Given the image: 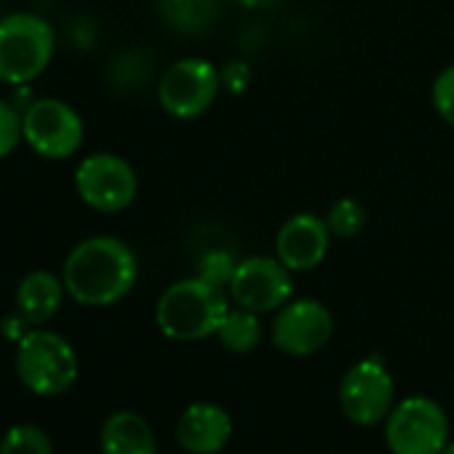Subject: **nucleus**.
Returning a JSON list of instances; mask_svg holds the SVG:
<instances>
[{
  "label": "nucleus",
  "instance_id": "nucleus-1",
  "mask_svg": "<svg viewBox=\"0 0 454 454\" xmlns=\"http://www.w3.org/2000/svg\"><path fill=\"white\" fill-rule=\"evenodd\" d=\"M139 262L134 249L115 236H91L65 260L67 294L86 308H110L137 286Z\"/></svg>",
  "mask_w": 454,
  "mask_h": 454
},
{
  "label": "nucleus",
  "instance_id": "nucleus-2",
  "mask_svg": "<svg viewBox=\"0 0 454 454\" xmlns=\"http://www.w3.org/2000/svg\"><path fill=\"white\" fill-rule=\"evenodd\" d=\"M231 310V294L200 276L171 284L155 302V324L166 340L200 342L216 334Z\"/></svg>",
  "mask_w": 454,
  "mask_h": 454
},
{
  "label": "nucleus",
  "instance_id": "nucleus-3",
  "mask_svg": "<svg viewBox=\"0 0 454 454\" xmlns=\"http://www.w3.org/2000/svg\"><path fill=\"white\" fill-rule=\"evenodd\" d=\"M57 51L54 30L43 17L9 14L0 20V81L25 86L46 73Z\"/></svg>",
  "mask_w": 454,
  "mask_h": 454
},
{
  "label": "nucleus",
  "instance_id": "nucleus-4",
  "mask_svg": "<svg viewBox=\"0 0 454 454\" xmlns=\"http://www.w3.org/2000/svg\"><path fill=\"white\" fill-rule=\"evenodd\" d=\"M17 374L35 395H62L78 380V356L73 345L49 329L27 332L17 345Z\"/></svg>",
  "mask_w": 454,
  "mask_h": 454
},
{
  "label": "nucleus",
  "instance_id": "nucleus-5",
  "mask_svg": "<svg viewBox=\"0 0 454 454\" xmlns=\"http://www.w3.org/2000/svg\"><path fill=\"white\" fill-rule=\"evenodd\" d=\"M385 443L390 454H441L449 443L443 406L427 395L398 401L385 419Z\"/></svg>",
  "mask_w": 454,
  "mask_h": 454
},
{
  "label": "nucleus",
  "instance_id": "nucleus-6",
  "mask_svg": "<svg viewBox=\"0 0 454 454\" xmlns=\"http://www.w3.org/2000/svg\"><path fill=\"white\" fill-rule=\"evenodd\" d=\"M222 91L219 70L200 57H184L166 67L158 81V105L176 121H195L206 115Z\"/></svg>",
  "mask_w": 454,
  "mask_h": 454
},
{
  "label": "nucleus",
  "instance_id": "nucleus-7",
  "mask_svg": "<svg viewBox=\"0 0 454 454\" xmlns=\"http://www.w3.org/2000/svg\"><path fill=\"white\" fill-rule=\"evenodd\" d=\"M75 190L89 208L118 214L137 200L139 179L126 158L115 153H94L81 160L75 171Z\"/></svg>",
  "mask_w": 454,
  "mask_h": 454
},
{
  "label": "nucleus",
  "instance_id": "nucleus-8",
  "mask_svg": "<svg viewBox=\"0 0 454 454\" xmlns=\"http://www.w3.org/2000/svg\"><path fill=\"white\" fill-rule=\"evenodd\" d=\"M22 134L25 142L49 160L73 158L86 137L83 118L78 110L62 99H38L22 115Z\"/></svg>",
  "mask_w": 454,
  "mask_h": 454
},
{
  "label": "nucleus",
  "instance_id": "nucleus-9",
  "mask_svg": "<svg viewBox=\"0 0 454 454\" xmlns=\"http://www.w3.org/2000/svg\"><path fill=\"white\" fill-rule=\"evenodd\" d=\"M395 406V382L387 366L377 358H364L353 364L340 382V409L358 425L372 427L387 419Z\"/></svg>",
  "mask_w": 454,
  "mask_h": 454
},
{
  "label": "nucleus",
  "instance_id": "nucleus-10",
  "mask_svg": "<svg viewBox=\"0 0 454 454\" xmlns=\"http://www.w3.org/2000/svg\"><path fill=\"white\" fill-rule=\"evenodd\" d=\"M227 294H231V302H236L239 308L254 310L260 316L276 313L294 294L292 270L276 254L247 257L239 262L231 284H227Z\"/></svg>",
  "mask_w": 454,
  "mask_h": 454
},
{
  "label": "nucleus",
  "instance_id": "nucleus-11",
  "mask_svg": "<svg viewBox=\"0 0 454 454\" xmlns=\"http://www.w3.org/2000/svg\"><path fill=\"white\" fill-rule=\"evenodd\" d=\"M334 334V318L332 310L310 297L289 300L281 310H276L270 340L273 345L292 356V358H308L321 353Z\"/></svg>",
  "mask_w": 454,
  "mask_h": 454
},
{
  "label": "nucleus",
  "instance_id": "nucleus-12",
  "mask_svg": "<svg viewBox=\"0 0 454 454\" xmlns=\"http://www.w3.org/2000/svg\"><path fill=\"white\" fill-rule=\"evenodd\" d=\"M332 231L321 214L316 211H297L292 214L276 233V257L292 270V273H310L318 265H324L329 247H332Z\"/></svg>",
  "mask_w": 454,
  "mask_h": 454
},
{
  "label": "nucleus",
  "instance_id": "nucleus-13",
  "mask_svg": "<svg viewBox=\"0 0 454 454\" xmlns=\"http://www.w3.org/2000/svg\"><path fill=\"white\" fill-rule=\"evenodd\" d=\"M174 433L187 454H216L233 438V419L222 406L198 401L179 414Z\"/></svg>",
  "mask_w": 454,
  "mask_h": 454
},
{
  "label": "nucleus",
  "instance_id": "nucleus-14",
  "mask_svg": "<svg viewBox=\"0 0 454 454\" xmlns=\"http://www.w3.org/2000/svg\"><path fill=\"white\" fill-rule=\"evenodd\" d=\"M65 281L57 278L49 270H33L27 273L20 286H17V313L30 324V326H41L46 321H51L57 316V310L62 308V297H65Z\"/></svg>",
  "mask_w": 454,
  "mask_h": 454
},
{
  "label": "nucleus",
  "instance_id": "nucleus-15",
  "mask_svg": "<svg viewBox=\"0 0 454 454\" xmlns=\"http://www.w3.org/2000/svg\"><path fill=\"white\" fill-rule=\"evenodd\" d=\"M102 454H158L150 422L137 411H115L105 419L99 435Z\"/></svg>",
  "mask_w": 454,
  "mask_h": 454
},
{
  "label": "nucleus",
  "instance_id": "nucleus-16",
  "mask_svg": "<svg viewBox=\"0 0 454 454\" xmlns=\"http://www.w3.org/2000/svg\"><path fill=\"white\" fill-rule=\"evenodd\" d=\"M160 20L179 35H206L222 12V0H155Z\"/></svg>",
  "mask_w": 454,
  "mask_h": 454
},
{
  "label": "nucleus",
  "instance_id": "nucleus-17",
  "mask_svg": "<svg viewBox=\"0 0 454 454\" xmlns=\"http://www.w3.org/2000/svg\"><path fill=\"white\" fill-rule=\"evenodd\" d=\"M216 340L227 353H236V356H247V353L257 350V345L262 342L260 313L239 308V305L231 308L216 329Z\"/></svg>",
  "mask_w": 454,
  "mask_h": 454
},
{
  "label": "nucleus",
  "instance_id": "nucleus-18",
  "mask_svg": "<svg viewBox=\"0 0 454 454\" xmlns=\"http://www.w3.org/2000/svg\"><path fill=\"white\" fill-rule=\"evenodd\" d=\"M326 224L334 239H356L364 233V227L369 222V214H366V206L358 200V198H340L329 206L326 211Z\"/></svg>",
  "mask_w": 454,
  "mask_h": 454
},
{
  "label": "nucleus",
  "instance_id": "nucleus-19",
  "mask_svg": "<svg viewBox=\"0 0 454 454\" xmlns=\"http://www.w3.org/2000/svg\"><path fill=\"white\" fill-rule=\"evenodd\" d=\"M0 454H54V446L46 430L35 425H14L0 441Z\"/></svg>",
  "mask_w": 454,
  "mask_h": 454
},
{
  "label": "nucleus",
  "instance_id": "nucleus-20",
  "mask_svg": "<svg viewBox=\"0 0 454 454\" xmlns=\"http://www.w3.org/2000/svg\"><path fill=\"white\" fill-rule=\"evenodd\" d=\"M239 268V260L227 252V249H211L198 260V276L219 289H227L233 273Z\"/></svg>",
  "mask_w": 454,
  "mask_h": 454
},
{
  "label": "nucleus",
  "instance_id": "nucleus-21",
  "mask_svg": "<svg viewBox=\"0 0 454 454\" xmlns=\"http://www.w3.org/2000/svg\"><path fill=\"white\" fill-rule=\"evenodd\" d=\"M430 105L438 113V118L454 129V65L443 67L430 86Z\"/></svg>",
  "mask_w": 454,
  "mask_h": 454
},
{
  "label": "nucleus",
  "instance_id": "nucleus-22",
  "mask_svg": "<svg viewBox=\"0 0 454 454\" xmlns=\"http://www.w3.org/2000/svg\"><path fill=\"white\" fill-rule=\"evenodd\" d=\"M20 139H25L22 134V115L0 99V158H6L17 150Z\"/></svg>",
  "mask_w": 454,
  "mask_h": 454
},
{
  "label": "nucleus",
  "instance_id": "nucleus-23",
  "mask_svg": "<svg viewBox=\"0 0 454 454\" xmlns=\"http://www.w3.org/2000/svg\"><path fill=\"white\" fill-rule=\"evenodd\" d=\"M219 78H222V89H227L231 94H244L252 83V70L247 62H227L219 70Z\"/></svg>",
  "mask_w": 454,
  "mask_h": 454
},
{
  "label": "nucleus",
  "instance_id": "nucleus-24",
  "mask_svg": "<svg viewBox=\"0 0 454 454\" xmlns=\"http://www.w3.org/2000/svg\"><path fill=\"white\" fill-rule=\"evenodd\" d=\"M236 4L244 9H252V12H262V9H273L278 0H236Z\"/></svg>",
  "mask_w": 454,
  "mask_h": 454
},
{
  "label": "nucleus",
  "instance_id": "nucleus-25",
  "mask_svg": "<svg viewBox=\"0 0 454 454\" xmlns=\"http://www.w3.org/2000/svg\"><path fill=\"white\" fill-rule=\"evenodd\" d=\"M441 454H454V441H449L446 446H443V451Z\"/></svg>",
  "mask_w": 454,
  "mask_h": 454
}]
</instances>
